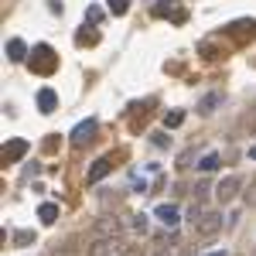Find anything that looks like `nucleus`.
Masks as SVG:
<instances>
[{"instance_id": "22", "label": "nucleus", "mask_w": 256, "mask_h": 256, "mask_svg": "<svg viewBox=\"0 0 256 256\" xmlns=\"http://www.w3.org/2000/svg\"><path fill=\"white\" fill-rule=\"evenodd\" d=\"M154 144H158V147H171V137H168V134H154Z\"/></svg>"}, {"instance_id": "18", "label": "nucleus", "mask_w": 256, "mask_h": 256, "mask_svg": "<svg viewBox=\"0 0 256 256\" xmlns=\"http://www.w3.org/2000/svg\"><path fill=\"white\" fill-rule=\"evenodd\" d=\"M126 10H130V0H110V14L113 18H123Z\"/></svg>"}, {"instance_id": "25", "label": "nucleus", "mask_w": 256, "mask_h": 256, "mask_svg": "<svg viewBox=\"0 0 256 256\" xmlns=\"http://www.w3.org/2000/svg\"><path fill=\"white\" fill-rule=\"evenodd\" d=\"M250 158H256V147H253V150H250Z\"/></svg>"}, {"instance_id": "4", "label": "nucleus", "mask_w": 256, "mask_h": 256, "mask_svg": "<svg viewBox=\"0 0 256 256\" xmlns=\"http://www.w3.org/2000/svg\"><path fill=\"white\" fill-rule=\"evenodd\" d=\"M28 150H31V144H28V140H20V137L18 140H7V144H4V164H18Z\"/></svg>"}, {"instance_id": "15", "label": "nucleus", "mask_w": 256, "mask_h": 256, "mask_svg": "<svg viewBox=\"0 0 256 256\" xmlns=\"http://www.w3.org/2000/svg\"><path fill=\"white\" fill-rule=\"evenodd\" d=\"M218 164H222V158H218V154H205V158L198 160V171H205V174H208V171H216Z\"/></svg>"}, {"instance_id": "17", "label": "nucleus", "mask_w": 256, "mask_h": 256, "mask_svg": "<svg viewBox=\"0 0 256 256\" xmlns=\"http://www.w3.org/2000/svg\"><path fill=\"white\" fill-rule=\"evenodd\" d=\"M147 226H150V218L144 216V212H140V216H130V229H134V232L144 236V232H147Z\"/></svg>"}, {"instance_id": "3", "label": "nucleus", "mask_w": 256, "mask_h": 256, "mask_svg": "<svg viewBox=\"0 0 256 256\" xmlns=\"http://www.w3.org/2000/svg\"><path fill=\"white\" fill-rule=\"evenodd\" d=\"M239 184H242V178L239 174H229V178H222L218 181V188H216V198L226 205V202H232L236 198V192H239Z\"/></svg>"}, {"instance_id": "23", "label": "nucleus", "mask_w": 256, "mask_h": 256, "mask_svg": "<svg viewBox=\"0 0 256 256\" xmlns=\"http://www.w3.org/2000/svg\"><path fill=\"white\" fill-rule=\"evenodd\" d=\"M154 256H171V250H168V246H160V250H158Z\"/></svg>"}, {"instance_id": "2", "label": "nucleus", "mask_w": 256, "mask_h": 256, "mask_svg": "<svg viewBox=\"0 0 256 256\" xmlns=\"http://www.w3.org/2000/svg\"><path fill=\"white\" fill-rule=\"evenodd\" d=\"M218 229H222V212H205V216L195 222V232L202 239H208V236H216Z\"/></svg>"}, {"instance_id": "7", "label": "nucleus", "mask_w": 256, "mask_h": 256, "mask_svg": "<svg viewBox=\"0 0 256 256\" xmlns=\"http://www.w3.org/2000/svg\"><path fill=\"white\" fill-rule=\"evenodd\" d=\"M110 171H113V158H99V160H92V168H89L86 181H89V184H96V181H102Z\"/></svg>"}, {"instance_id": "11", "label": "nucleus", "mask_w": 256, "mask_h": 256, "mask_svg": "<svg viewBox=\"0 0 256 256\" xmlns=\"http://www.w3.org/2000/svg\"><path fill=\"white\" fill-rule=\"evenodd\" d=\"M38 110H41V113H55V110H58V96H55V89H41V92H38Z\"/></svg>"}, {"instance_id": "19", "label": "nucleus", "mask_w": 256, "mask_h": 256, "mask_svg": "<svg viewBox=\"0 0 256 256\" xmlns=\"http://www.w3.org/2000/svg\"><path fill=\"white\" fill-rule=\"evenodd\" d=\"M76 41H79V44H99V34H96V31H79Z\"/></svg>"}, {"instance_id": "9", "label": "nucleus", "mask_w": 256, "mask_h": 256, "mask_svg": "<svg viewBox=\"0 0 256 256\" xmlns=\"http://www.w3.org/2000/svg\"><path fill=\"white\" fill-rule=\"evenodd\" d=\"M123 246H120L116 239H96L92 246H89V256H116Z\"/></svg>"}, {"instance_id": "1", "label": "nucleus", "mask_w": 256, "mask_h": 256, "mask_svg": "<svg viewBox=\"0 0 256 256\" xmlns=\"http://www.w3.org/2000/svg\"><path fill=\"white\" fill-rule=\"evenodd\" d=\"M28 62H31V72H34V76H52V72L58 68V55H55L52 44H34Z\"/></svg>"}, {"instance_id": "12", "label": "nucleus", "mask_w": 256, "mask_h": 256, "mask_svg": "<svg viewBox=\"0 0 256 256\" xmlns=\"http://www.w3.org/2000/svg\"><path fill=\"white\" fill-rule=\"evenodd\" d=\"M28 55H31V52H28V44H24L20 38H10V41H7V58H10V62H24Z\"/></svg>"}, {"instance_id": "10", "label": "nucleus", "mask_w": 256, "mask_h": 256, "mask_svg": "<svg viewBox=\"0 0 256 256\" xmlns=\"http://www.w3.org/2000/svg\"><path fill=\"white\" fill-rule=\"evenodd\" d=\"M154 218H158L160 226H168V229H174L178 222V205H158V212H154Z\"/></svg>"}, {"instance_id": "5", "label": "nucleus", "mask_w": 256, "mask_h": 256, "mask_svg": "<svg viewBox=\"0 0 256 256\" xmlns=\"http://www.w3.org/2000/svg\"><path fill=\"white\" fill-rule=\"evenodd\" d=\"M154 18H171L174 24H184V20H188V14H184V7H178L174 0H164V4H158V7H154Z\"/></svg>"}, {"instance_id": "21", "label": "nucleus", "mask_w": 256, "mask_h": 256, "mask_svg": "<svg viewBox=\"0 0 256 256\" xmlns=\"http://www.w3.org/2000/svg\"><path fill=\"white\" fill-rule=\"evenodd\" d=\"M86 18L92 20V24H99V20H102V10H99V7H89V10H86Z\"/></svg>"}, {"instance_id": "8", "label": "nucleus", "mask_w": 256, "mask_h": 256, "mask_svg": "<svg viewBox=\"0 0 256 256\" xmlns=\"http://www.w3.org/2000/svg\"><path fill=\"white\" fill-rule=\"evenodd\" d=\"M92 232H96V239H116V232H120V222L113 216H102L96 222V229H92Z\"/></svg>"}, {"instance_id": "24", "label": "nucleus", "mask_w": 256, "mask_h": 256, "mask_svg": "<svg viewBox=\"0 0 256 256\" xmlns=\"http://www.w3.org/2000/svg\"><path fill=\"white\" fill-rule=\"evenodd\" d=\"M212 256H229V253H226V250H218V253H212Z\"/></svg>"}, {"instance_id": "16", "label": "nucleus", "mask_w": 256, "mask_h": 256, "mask_svg": "<svg viewBox=\"0 0 256 256\" xmlns=\"http://www.w3.org/2000/svg\"><path fill=\"white\" fill-rule=\"evenodd\" d=\"M181 123H184V113H181V110L164 113V130H174V126H181Z\"/></svg>"}, {"instance_id": "20", "label": "nucleus", "mask_w": 256, "mask_h": 256, "mask_svg": "<svg viewBox=\"0 0 256 256\" xmlns=\"http://www.w3.org/2000/svg\"><path fill=\"white\" fill-rule=\"evenodd\" d=\"M14 242H18V246H31V242H34V232L20 229V232H14Z\"/></svg>"}, {"instance_id": "13", "label": "nucleus", "mask_w": 256, "mask_h": 256, "mask_svg": "<svg viewBox=\"0 0 256 256\" xmlns=\"http://www.w3.org/2000/svg\"><path fill=\"white\" fill-rule=\"evenodd\" d=\"M38 218L44 222V226H52V222H58V205H55V202H44V205L38 208Z\"/></svg>"}, {"instance_id": "14", "label": "nucleus", "mask_w": 256, "mask_h": 256, "mask_svg": "<svg viewBox=\"0 0 256 256\" xmlns=\"http://www.w3.org/2000/svg\"><path fill=\"white\" fill-rule=\"evenodd\" d=\"M218 102H222V96H218V92H208V96H205L202 102H198V113H202V116L216 113V106H218Z\"/></svg>"}, {"instance_id": "6", "label": "nucleus", "mask_w": 256, "mask_h": 256, "mask_svg": "<svg viewBox=\"0 0 256 256\" xmlns=\"http://www.w3.org/2000/svg\"><path fill=\"white\" fill-rule=\"evenodd\" d=\"M96 126H99V123H96L92 116L86 120V123H79V126L72 130V144H76V147H82V144H89V140L96 137Z\"/></svg>"}]
</instances>
